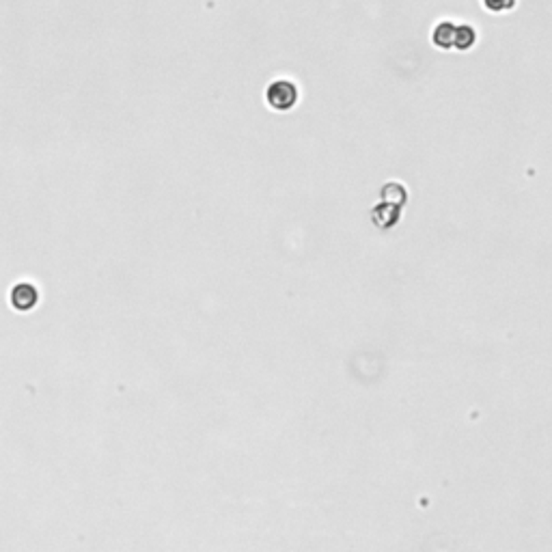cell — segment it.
<instances>
[{
    "label": "cell",
    "mask_w": 552,
    "mask_h": 552,
    "mask_svg": "<svg viewBox=\"0 0 552 552\" xmlns=\"http://www.w3.org/2000/svg\"><path fill=\"white\" fill-rule=\"evenodd\" d=\"M300 100V91L296 82L287 80V78H278L274 82L268 84V91H266V102L272 110L276 112H289L292 108H296Z\"/></svg>",
    "instance_id": "obj_1"
},
{
    "label": "cell",
    "mask_w": 552,
    "mask_h": 552,
    "mask_svg": "<svg viewBox=\"0 0 552 552\" xmlns=\"http://www.w3.org/2000/svg\"><path fill=\"white\" fill-rule=\"evenodd\" d=\"M9 300H11V307L15 311L26 313V311H31L39 302V292H37V287L31 285V283H20V285H15L11 289Z\"/></svg>",
    "instance_id": "obj_2"
},
{
    "label": "cell",
    "mask_w": 552,
    "mask_h": 552,
    "mask_svg": "<svg viewBox=\"0 0 552 552\" xmlns=\"http://www.w3.org/2000/svg\"><path fill=\"white\" fill-rule=\"evenodd\" d=\"M457 24L451 20H440L431 31V43L438 50H455Z\"/></svg>",
    "instance_id": "obj_3"
},
{
    "label": "cell",
    "mask_w": 552,
    "mask_h": 552,
    "mask_svg": "<svg viewBox=\"0 0 552 552\" xmlns=\"http://www.w3.org/2000/svg\"><path fill=\"white\" fill-rule=\"evenodd\" d=\"M477 28L473 24H466V22H462L457 24V35H455V50L457 52H469L477 46Z\"/></svg>",
    "instance_id": "obj_4"
},
{
    "label": "cell",
    "mask_w": 552,
    "mask_h": 552,
    "mask_svg": "<svg viewBox=\"0 0 552 552\" xmlns=\"http://www.w3.org/2000/svg\"><path fill=\"white\" fill-rule=\"evenodd\" d=\"M405 196H408V194H405V188L401 184H397V182H391V184H386L382 188V201L391 203V206L401 208L405 203Z\"/></svg>",
    "instance_id": "obj_5"
},
{
    "label": "cell",
    "mask_w": 552,
    "mask_h": 552,
    "mask_svg": "<svg viewBox=\"0 0 552 552\" xmlns=\"http://www.w3.org/2000/svg\"><path fill=\"white\" fill-rule=\"evenodd\" d=\"M481 5L485 11L494 13V15H503V13H511L518 5V0H481Z\"/></svg>",
    "instance_id": "obj_6"
},
{
    "label": "cell",
    "mask_w": 552,
    "mask_h": 552,
    "mask_svg": "<svg viewBox=\"0 0 552 552\" xmlns=\"http://www.w3.org/2000/svg\"><path fill=\"white\" fill-rule=\"evenodd\" d=\"M375 210H377V212H382V216H384L380 222H377V227L389 229V227H393V224L399 220V208H397V206H391V203H386V201H382Z\"/></svg>",
    "instance_id": "obj_7"
}]
</instances>
